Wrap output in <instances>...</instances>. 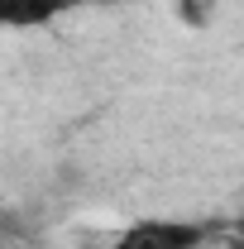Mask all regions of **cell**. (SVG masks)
Returning <instances> with one entry per match:
<instances>
[{
  "mask_svg": "<svg viewBox=\"0 0 244 249\" xmlns=\"http://www.w3.org/2000/svg\"><path fill=\"white\" fill-rule=\"evenodd\" d=\"M211 240V225L201 220H139L110 249H201Z\"/></svg>",
  "mask_w": 244,
  "mask_h": 249,
  "instance_id": "1",
  "label": "cell"
},
{
  "mask_svg": "<svg viewBox=\"0 0 244 249\" xmlns=\"http://www.w3.org/2000/svg\"><path fill=\"white\" fill-rule=\"evenodd\" d=\"M77 5H87V0H0V24L5 29H38Z\"/></svg>",
  "mask_w": 244,
  "mask_h": 249,
  "instance_id": "2",
  "label": "cell"
},
{
  "mask_svg": "<svg viewBox=\"0 0 244 249\" xmlns=\"http://www.w3.org/2000/svg\"><path fill=\"white\" fill-rule=\"evenodd\" d=\"M177 15H182V24L192 29H206L215 15V0H177Z\"/></svg>",
  "mask_w": 244,
  "mask_h": 249,
  "instance_id": "3",
  "label": "cell"
},
{
  "mask_svg": "<svg viewBox=\"0 0 244 249\" xmlns=\"http://www.w3.org/2000/svg\"><path fill=\"white\" fill-rule=\"evenodd\" d=\"M15 249H24V245H15Z\"/></svg>",
  "mask_w": 244,
  "mask_h": 249,
  "instance_id": "4",
  "label": "cell"
}]
</instances>
